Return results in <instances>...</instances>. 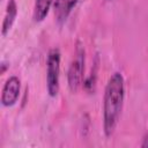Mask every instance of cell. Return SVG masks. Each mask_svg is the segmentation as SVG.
<instances>
[{
	"label": "cell",
	"instance_id": "cell-9",
	"mask_svg": "<svg viewBox=\"0 0 148 148\" xmlns=\"http://www.w3.org/2000/svg\"><path fill=\"white\" fill-rule=\"evenodd\" d=\"M8 68H9V62L6 61V60H2L1 64H0V74L3 75Z\"/></svg>",
	"mask_w": 148,
	"mask_h": 148
},
{
	"label": "cell",
	"instance_id": "cell-1",
	"mask_svg": "<svg viewBox=\"0 0 148 148\" xmlns=\"http://www.w3.org/2000/svg\"><path fill=\"white\" fill-rule=\"evenodd\" d=\"M125 101V79L120 72L109 77L103 95V132L106 138L113 135L120 120Z\"/></svg>",
	"mask_w": 148,
	"mask_h": 148
},
{
	"label": "cell",
	"instance_id": "cell-3",
	"mask_svg": "<svg viewBox=\"0 0 148 148\" xmlns=\"http://www.w3.org/2000/svg\"><path fill=\"white\" fill-rule=\"evenodd\" d=\"M60 59L59 49L53 47L47 53L46 59V90L50 97H56L60 88Z\"/></svg>",
	"mask_w": 148,
	"mask_h": 148
},
{
	"label": "cell",
	"instance_id": "cell-2",
	"mask_svg": "<svg viewBox=\"0 0 148 148\" xmlns=\"http://www.w3.org/2000/svg\"><path fill=\"white\" fill-rule=\"evenodd\" d=\"M84 65H86V50L83 44L77 40L75 44L74 56L69 62L67 71V86L71 92L75 94L83 86L84 82Z\"/></svg>",
	"mask_w": 148,
	"mask_h": 148
},
{
	"label": "cell",
	"instance_id": "cell-10",
	"mask_svg": "<svg viewBox=\"0 0 148 148\" xmlns=\"http://www.w3.org/2000/svg\"><path fill=\"white\" fill-rule=\"evenodd\" d=\"M140 147H142V148H148V128H147V131H146V133H145V135H143V138H142V141H141V143H140Z\"/></svg>",
	"mask_w": 148,
	"mask_h": 148
},
{
	"label": "cell",
	"instance_id": "cell-6",
	"mask_svg": "<svg viewBox=\"0 0 148 148\" xmlns=\"http://www.w3.org/2000/svg\"><path fill=\"white\" fill-rule=\"evenodd\" d=\"M17 10H18V8H17L16 0H8L3 21H2V25H1V35L3 37L7 36V34L10 31L13 24L15 23V20L17 17Z\"/></svg>",
	"mask_w": 148,
	"mask_h": 148
},
{
	"label": "cell",
	"instance_id": "cell-5",
	"mask_svg": "<svg viewBox=\"0 0 148 148\" xmlns=\"http://www.w3.org/2000/svg\"><path fill=\"white\" fill-rule=\"evenodd\" d=\"M79 0H53V13L58 24H64L73 9L76 7Z\"/></svg>",
	"mask_w": 148,
	"mask_h": 148
},
{
	"label": "cell",
	"instance_id": "cell-7",
	"mask_svg": "<svg viewBox=\"0 0 148 148\" xmlns=\"http://www.w3.org/2000/svg\"><path fill=\"white\" fill-rule=\"evenodd\" d=\"M51 6H53V0H35L34 14H32L34 21L43 22L49 15Z\"/></svg>",
	"mask_w": 148,
	"mask_h": 148
},
{
	"label": "cell",
	"instance_id": "cell-8",
	"mask_svg": "<svg viewBox=\"0 0 148 148\" xmlns=\"http://www.w3.org/2000/svg\"><path fill=\"white\" fill-rule=\"evenodd\" d=\"M97 61H98V59H96V64H95V66H94V68H92V71H91V73H90V75L84 80V82H83V88L87 90V91H91V90H94V88H95V84H96V79H97V68H98V64H97Z\"/></svg>",
	"mask_w": 148,
	"mask_h": 148
},
{
	"label": "cell",
	"instance_id": "cell-4",
	"mask_svg": "<svg viewBox=\"0 0 148 148\" xmlns=\"http://www.w3.org/2000/svg\"><path fill=\"white\" fill-rule=\"evenodd\" d=\"M21 94V81L17 76L12 75L9 76L1 90V105L5 108H10L13 105L16 104V102L18 101Z\"/></svg>",
	"mask_w": 148,
	"mask_h": 148
}]
</instances>
